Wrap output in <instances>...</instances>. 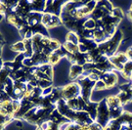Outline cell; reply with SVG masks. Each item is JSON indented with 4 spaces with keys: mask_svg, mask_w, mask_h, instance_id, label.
<instances>
[{
    "mask_svg": "<svg viewBox=\"0 0 132 130\" xmlns=\"http://www.w3.org/2000/svg\"><path fill=\"white\" fill-rule=\"evenodd\" d=\"M121 123L118 119H111L104 127V130H120Z\"/></svg>",
    "mask_w": 132,
    "mask_h": 130,
    "instance_id": "cell-27",
    "label": "cell"
},
{
    "mask_svg": "<svg viewBox=\"0 0 132 130\" xmlns=\"http://www.w3.org/2000/svg\"><path fill=\"white\" fill-rule=\"evenodd\" d=\"M107 87H106V84L104 83L103 80H98L95 82V86H94V91H103V90H106Z\"/></svg>",
    "mask_w": 132,
    "mask_h": 130,
    "instance_id": "cell-35",
    "label": "cell"
},
{
    "mask_svg": "<svg viewBox=\"0 0 132 130\" xmlns=\"http://www.w3.org/2000/svg\"><path fill=\"white\" fill-rule=\"evenodd\" d=\"M53 88H54V86L48 87V88H46V89H43L42 90V96L43 97H46V96L51 95V93H52V91H53Z\"/></svg>",
    "mask_w": 132,
    "mask_h": 130,
    "instance_id": "cell-37",
    "label": "cell"
},
{
    "mask_svg": "<svg viewBox=\"0 0 132 130\" xmlns=\"http://www.w3.org/2000/svg\"><path fill=\"white\" fill-rule=\"evenodd\" d=\"M49 119L51 121H53V122H55L56 124H58V125H60V126L64 125V124H66L68 122H70L69 119H67L65 116H62L61 113L57 111V109L52 111V113L49 116Z\"/></svg>",
    "mask_w": 132,
    "mask_h": 130,
    "instance_id": "cell-19",
    "label": "cell"
},
{
    "mask_svg": "<svg viewBox=\"0 0 132 130\" xmlns=\"http://www.w3.org/2000/svg\"><path fill=\"white\" fill-rule=\"evenodd\" d=\"M5 45V43H2L0 41V57H1V53H2V49H3V46Z\"/></svg>",
    "mask_w": 132,
    "mask_h": 130,
    "instance_id": "cell-40",
    "label": "cell"
},
{
    "mask_svg": "<svg viewBox=\"0 0 132 130\" xmlns=\"http://www.w3.org/2000/svg\"><path fill=\"white\" fill-rule=\"evenodd\" d=\"M66 41L73 43L76 45H78V43H79V36L77 35V33L73 32V31H69L66 35Z\"/></svg>",
    "mask_w": 132,
    "mask_h": 130,
    "instance_id": "cell-31",
    "label": "cell"
},
{
    "mask_svg": "<svg viewBox=\"0 0 132 130\" xmlns=\"http://www.w3.org/2000/svg\"><path fill=\"white\" fill-rule=\"evenodd\" d=\"M110 62L112 63V65L113 66L114 70L121 72L124 68V66L126 65L129 59H128L127 55L125 53H116L113 56L109 58Z\"/></svg>",
    "mask_w": 132,
    "mask_h": 130,
    "instance_id": "cell-8",
    "label": "cell"
},
{
    "mask_svg": "<svg viewBox=\"0 0 132 130\" xmlns=\"http://www.w3.org/2000/svg\"><path fill=\"white\" fill-rule=\"evenodd\" d=\"M98 105L99 103L98 102H92L90 101L86 104V107H85V111L88 115L90 116V117L93 119V120H96V116H97V110H98Z\"/></svg>",
    "mask_w": 132,
    "mask_h": 130,
    "instance_id": "cell-20",
    "label": "cell"
},
{
    "mask_svg": "<svg viewBox=\"0 0 132 130\" xmlns=\"http://www.w3.org/2000/svg\"><path fill=\"white\" fill-rule=\"evenodd\" d=\"M24 59H26L24 53H21V54H18V55L15 57L14 61H16V62H20V63H23Z\"/></svg>",
    "mask_w": 132,
    "mask_h": 130,
    "instance_id": "cell-38",
    "label": "cell"
},
{
    "mask_svg": "<svg viewBox=\"0 0 132 130\" xmlns=\"http://www.w3.org/2000/svg\"><path fill=\"white\" fill-rule=\"evenodd\" d=\"M80 94H81V89L77 82H71L70 84H67L62 87V98L65 101L75 99L80 96Z\"/></svg>",
    "mask_w": 132,
    "mask_h": 130,
    "instance_id": "cell-5",
    "label": "cell"
},
{
    "mask_svg": "<svg viewBox=\"0 0 132 130\" xmlns=\"http://www.w3.org/2000/svg\"><path fill=\"white\" fill-rule=\"evenodd\" d=\"M12 14L10 9L7 7V5L5 4V2L3 0L0 1V16L2 17H7L8 15Z\"/></svg>",
    "mask_w": 132,
    "mask_h": 130,
    "instance_id": "cell-34",
    "label": "cell"
},
{
    "mask_svg": "<svg viewBox=\"0 0 132 130\" xmlns=\"http://www.w3.org/2000/svg\"><path fill=\"white\" fill-rule=\"evenodd\" d=\"M126 15H127V18L129 19V21L132 23V11H130V10H129Z\"/></svg>",
    "mask_w": 132,
    "mask_h": 130,
    "instance_id": "cell-39",
    "label": "cell"
},
{
    "mask_svg": "<svg viewBox=\"0 0 132 130\" xmlns=\"http://www.w3.org/2000/svg\"><path fill=\"white\" fill-rule=\"evenodd\" d=\"M98 47V44L93 40V39H83L79 38V43H78V50L80 53L87 54L94 50Z\"/></svg>",
    "mask_w": 132,
    "mask_h": 130,
    "instance_id": "cell-13",
    "label": "cell"
},
{
    "mask_svg": "<svg viewBox=\"0 0 132 130\" xmlns=\"http://www.w3.org/2000/svg\"><path fill=\"white\" fill-rule=\"evenodd\" d=\"M66 58L71 65H78L83 67L87 63V54H83L80 52H77L76 54L68 53Z\"/></svg>",
    "mask_w": 132,
    "mask_h": 130,
    "instance_id": "cell-14",
    "label": "cell"
},
{
    "mask_svg": "<svg viewBox=\"0 0 132 130\" xmlns=\"http://www.w3.org/2000/svg\"><path fill=\"white\" fill-rule=\"evenodd\" d=\"M10 74H11V70L3 66L2 70H0V91H3L5 87V84L7 83L8 79L10 77Z\"/></svg>",
    "mask_w": 132,
    "mask_h": 130,
    "instance_id": "cell-21",
    "label": "cell"
},
{
    "mask_svg": "<svg viewBox=\"0 0 132 130\" xmlns=\"http://www.w3.org/2000/svg\"><path fill=\"white\" fill-rule=\"evenodd\" d=\"M76 82L79 84L80 89H81V94L80 96L85 100V102H90L91 100V95L92 92L94 91V86L95 82L90 80L88 77H83V78H79L78 80H76Z\"/></svg>",
    "mask_w": 132,
    "mask_h": 130,
    "instance_id": "cell-4",
    "label": "cell"
},
{
    "mask_svg": "<svg viewBox=\"0 0 132 130\" xmlns=\"http://www.w3.org/2000/svg\"><path fill=\"white\" fill-rule=\"evenodd\" d=\"M62 59H63L62 56L59 55V54L55 51V52H53L52 54H50V55L48 56V64L51 66H55V65H57Z\"/></svg>",
    "mask_w": 132,
    "mask_h": 130,
    "instance_id": "cell-30",
    "label": "cell"
},
{
    "mask_svg": "<svg viewBox=\"0 0 132 130\" xmlns=\"http://www.w3.org/2000/svg\"><path fill=\"white\" fill-rule=\"evenodd\" d=\"M111 120L110 118V111H109V108L106 103V99L101 100L98 105V110H97V116H96V122H98L99 124L105 127L107 125L109 121Z\"/></svg>",
    "mask_w": 132,
    "mask_h": 130,
    "instance_id": "cell-6",
    "label": "cell"
},
{
    "mask_svg": "<svg viewBox=\"0 0 132 130\" xmlns=\"http://www.w3.org/2000/svg\"><path fill=\"white\" fill-rule=\"evenodd\" d=\"M130 48H131V49H132V46H131V47H130Z\"/></svg>",
    "mask_w": 132,
    "mask_h": 130,
    "instance_id": "cell-42",
    "label": "cell"
},
{
    "mask_svg": "<svg viewBox=\"0 0 132 130\" xmlns=\"http://www.w3.org/2000/svg\"><path fill=\"white\" fill-rule=\"evenodd\" d=\"M3 65H4V62L2 60V58L0 57V70H2V68H3Z\"/></svg>",
    "mask_w": 132,
    "mask_h": 130,
    "instance_id": "cell-41",
    "label": "cell"
},
{
    "mask_svg": "<svg viewBox=\"0 0 132 130\" xmlns=\"http://www.w3.org/2000/svg\"><path fill=\"white\" fill-rule=\"evenodd\" d=\"M31 12L32 11H31V6H30V1H26V0L19 1L18 6L15 10V14H17L21 18L26 19V20Z\"/></svg>",
    "mask_w": 132,
    "mask_h": 130,
    "instance_id": "cell-12",
    "label": "cell"
},
{
    "mask_svg": "<svg viewBox=\"0 0 132 130\" xmlns=\"http://www.w3.org/2000/svg\"><path fill=\"white\" fill-rule=\"evenodd\" d=\"M100 79L104 81L107 89L113 88L118 84V74L117 72V70H111V71H108V72H105L102 74Z\"/></svg>",
    "mask_w": 132,
    "mask_h": 130,
    "instance_id": "cell-10",
    "label": "cell"
},
{
    "mask_svg": "<svg viewBox=\"0 0 132 130\" xmlns=\"http://www.w3.org/2000/svg\"><path fill=\"white\" fill-rule=\"evenodd\" d=\"M123 107L132 102V84L130 81L119 86V93L117 94Z\"/></svg>",
    "mask_w": 132,
    "mask_h": 130,
    "instance_id": "cell-7",
    "label": "cell"
},
{
    "mask_svg": "<svg viewBox=\"0 0 132 130\" xmlns=\"http://www.w3.org/2000/svg\"><path fill=\"white\" fill-rule=\"evenodd\" d=\"M66 1H57V0H50V1H46V6H45V10L44 13H49V14H53L59 16L61 15L62 7Z\"/></svg>",
    "mask_w": 132,
    "mask_h": 130,
    "instance_id": "cell-11",
    "label": "cell"
},
{
    "mask_svg": "<svg viewBox=\"0 0 132 130\" xmlns=\"http://www.w3.org/2000/svg\"><path fill=\"white\" fill-rule=\"evenodd\" d=\"M53 111L54 110H52V109H46V108L35 106L24 115L22 120L27 121L28 123L31 124V125L38 126L42 122L49 119V116L52 113Z\"/></svg>",
    "mask_w": 132,
    "mask_h": 130,
    "instance_id": "cell-1",
    "label": "cell"
},
{
    "mask_svg": "<svg viewBox=\"0 0 132 130\" xmlns=\"http://www.w3.org/2000/svg\"><path fill=\"white\" fill-rule=\"evenodd\" d=\"M38 70H40L41 72H43L44 74H46L48 77H50L51 79H53L54 76V70H53V66L46 64V65H42L37 67Z\"/></svg>",
    "mask_w": 132,
    "mask_h": 130,
    "instance_id": "cell-26",
    "label": "cell"
},
{
    "mask_svg": "<svg viewBox=\"0 0 132 130\" xmlns=\"http://www.w3.org/2000/svg\"><path fill=\"white\" fill-rule=\"evenodd\" d=\"M84 74V70L82 66L78 65H71V69H70V74H69V77L70 80L72 82H76L77 79H79Z\"/></svg>",
    "mask_w": 132,
    "mask_h": 130,
    "instance_id": "cell-17",
    "label": "cell"
},
{
    "mask_svg": "<svg viewBox=\"0 0 132 130\" xmlns=\"http://www.w3.org/2000/svg\"><path fill=\"white\" fill-rule=\"evenodd\" d=\"M105 99H106V103H107V106H108L109 110L122 106L121 103H120L119 98L118 97V95H111V96H108Z\"/></svg>",
    "mask_w": 132,
    "mask_h": 130,
    "instance_id": "cell-24",
    "label": "cell"
},
{
    "mask_svg": "<svg viewBox=\"0 0 132 130\" xmlns=\"http://www.w3.org/2000/svg\"><path fill=\"white\" fill-rule=\"evenodd\" d=\"M42 15L43 13L37 12H31L27 18V23L29 28H34L42 23Z\"/></svg>",
    "mask_w": 132,
    "mask_h": 130,
    "instance_id": "cell-18",
    "label": "cell"
},
{
    "mask_svg": "<svg viewBox=\"0 0 132 130\" xmlns=\"http://www.w3.org/2000/svg\"><path fill=\"white\" fill-rule=\"evenodd\" d=\"M53 84V80H48V79H37V86L39 88L46 89L48 87H51Z\"/></svg>",
    "mask_w": 132,
    "mask_h": 130,
    "instance_id": "cell-33",
    "label": "cell"
},
{
    "mask_svg": "<svg viewBox=\"0 0 132 130\" xmlns=\"http://www.w3.org/2000/svg\"><path fill=\"white\" fill-rule=\"evenodd\" d=\"M86 104L87 102H85V100L81 96L75 98V99H71L67 101V105L68 107L70 108L71 110L76 111H85V107H86Z\"/></svg>",
    "mask_w": 132,
    "mask_h": 130,
    "instance_id": "cell-15",
    "label": "cell"
},
{
    "mask_svg": "<svg viewBox=\"0 0 132 130\" xmlns=\"http://www.w3.org/2000/svg\"><path fill=\"white\" fill-rule=\"evenodd\" d=\"M30 6H31V11H32V12L44 13L45 6H46V1H42V0H33V1H30Z\"/></svg>",
    "mask_w": 132,
    "mask_h": 130,
    "instance_id": "cell-23",
    "label": "cell"
},
{
    "mask_svg": "<svg viewBox=\"0 0 132 130\" xmlns=\"http://www.w3.org/2000/svg\"><path fill=\"white\" fill-rule=\"evenodd\" d=\"M113 9H114V7L110 1H97L96 7H95L94 11L92 12L90 18H92L95 21H99L106 16L112 14Z\"/></svg>",
    "mask_w": 132,
    "mask_h": 130,
    "instance_id": "cell-3",
    "label": "cell"
},
{
    "mask_svg": "<svg viewBox=\"0 0 132 130\" xmlns=\"http://www.w3.org/2000/svg\"><path fill=\"white\" fill-rule=\"evenodd\" d=\"M6 21L8 22V23L14 26L16 28H18V30H20L22 28H24V26L28 25L26 19L21 18L20 16H18V15L15 14V13H12V14L8 15V16L6 17Z\"/></svg>",
    "mask_w": 132,
    "mask_h": 130,
    "instance_id": "cell-16",
    "label": "cell"
},
{
    "mask_svg": "<svg viewBox=\"0 0 132 130\" xmlns=\"http://www.w3.org/2000/svg\"><path fill=\"white\" fill-rule=\"evenodd\" d=\"M42 25L46 29H51V28L62 26L63 23H62V20L59 16L49 14V13H43Z\"/></svg>",
    "mask_w": 132,
    "mask_h": 130,
    "instance_id": "cell-9",
    "label": "cell"
},
{
    "mask_svg": "<svg viewBox=\"0 0 132 130\" xmlns=\"http://www.w3.org/2000/svg\"><path fill=\"white\" fill-rule=\"evenodd\" d=\"M84 28L85 29H88V30H95V28L97 27V23L96 21L93 20L92 18H87L85 20L84 23Z\"/></svg>",
    "mask_w": 132,
    "mask_h": 130,
    "instance_id": "cell-32",
    "label": "cell"
},
{
    "mask_svg": "<svg viewBox=\"0 0 132 130\" xmlns=\"http://www.w3.org/2000/svg\"><path fill=\"white\" fill-rule=\"evenodd\" d=\"M11 50L14 52H17V53H24L26 52V46H24V43L23 40H21V41H18L16 42L15 44H12L11 45Z\"/></svg>",
    "mask_w": 132,
    "mask_h": 130,
    "instance_id": "cell-28",
    "label": "cell"
},
{
    "mask_svg": "<svg viewBox=\"0 0 132 130\" xmlns=\"http://www.w3.org/2000/svg\"><path fill=\"white\" fill-rule=\"evenodd\" d=\"M87 130H104V127L101 125V124H99L98 122L94 121L93 123H91L90 125H88Z\"/></svg>",
    "mask_w": 132,
    "mask_h": 130,
    "instance_id": "cell-36",
    "label": "cell"
},
{
    "mask_svg": "<svg viewBox=\"0 0 132 130\" xmlns=\"http://www.w3.org/2000/svg\"><path fill=\"white\" fill-rule=\"evenodd\" d=\"M0 103H1V101H0Z\"/></svg>",
    "mask_w": 132,
    "mask_h": 130,
    "instance_id": "cell-43",
    "label": "cell"
},
{
    "mask_svg": "<svg viewBox=\"0 0 132 130\" xmlns=\"http://www.w3.org/2000/svg\"><path fill=\"white\" fill-rule=\"evenodd\" d=\"M63 46H64V48L68 51V53L76 54L77 52H79V50H78V45H76V44L71 43V42L65 41L63 43Z\"/></svg>",
    "mask_w": 132,
    "mask_h": 130,
    "instance_id": "cell-29",
    "label": "cell"
},
{
    "mask_svg": "<svg viewBox=\"0 0 132 130\" xmlns=\"http://www.w3.org/2000/svg\"><path fill=\"white\" fill-rule=\"evenodd\" d=\"M61 126L56 124L55 122L51 121L50 119L44 121L41 124H39L38 126H36L35 130H60Z\"/></svg>",
    "mask_w": 132,
    "mask_h": 130,
    "instance_id": "cell-22",
    "label": "cell"
},
{
    "mask_svg": "<svg viewBox=\"0 0 132 130\" xmlns=\"http://www.w3.org/2000/svg\"><path fill=\"white\" fill-rule=\"evenodd\" d=\"M123 38V32L120 29H118L116 33L110 39H108L107 41H105L104 43H101L98 45V49L101 52V54L106 57H112L117 53V50L119 47V45L121 44Z\"/></svg>",
    "mask_w": 132,
    "mask_h": 130,
    "instance_id": "cell-2",
    "label": "cell"
},
{
    "mask_svg": "<svg viewBox=\"0 0 132 130\" xmlns=\"http://www.w3.org/2000/svg\"><path fill=\"white\" fill-rule=\"evenodd\" d=\"M88 126L86 125H80L76 122H68L66 124L61 126L60 130H87Z\"/></svg>",
    "mask_w": 132,
    "mask_h": 130,
    "instance_id": "cell-25",
    "label": "cell"
}]
</instances>
